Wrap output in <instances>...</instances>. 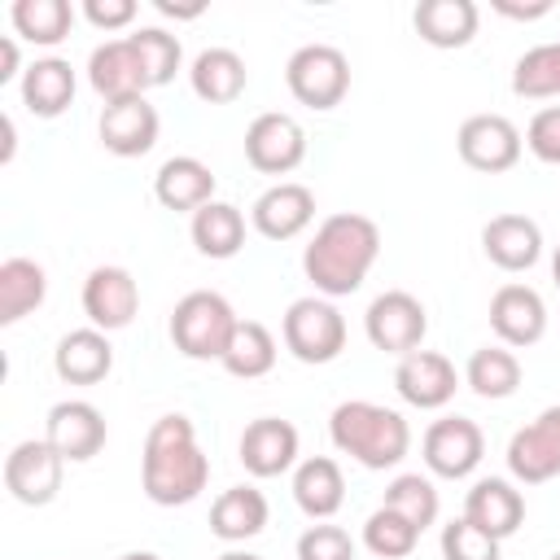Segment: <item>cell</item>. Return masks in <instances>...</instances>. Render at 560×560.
<instances>
[{
    "instance_id": "25",
    "label": "cell",
    "mask_w": 560,
    "mask_h": 560,
    "mask_svg": "<svg viewBox=\"0 0 560 560\" xmlns=\"http://www.w3.org/2000/svg\"><path fill=\"white\" fill-rule=\"evenodd\" d=\"M74 66L66 57H35L22 70V105L35 118H57L74 101Z\"/></svg>"
},
{
    "instance_id": "6",
    "label": "cell",
    "mask_w": 560,
    "mask_h": 560,
    "mask_svg": "<svg viewBox=\"0 0 560 560\" xmlns=\"http://www.w3.org/2000/svg\"><path fill=\"white\" fill-rule=\"evenodd\" d=\"M284 83H289L298 105L337 109L350 92V61L332 44H302L284 66Z\"/></svg>"
},
{
    "instance_id": "26",
    "label": "cell",
    "mask_w": 560,
    "mask_h": 560,
    "mask_svg": "<svg viewBox=\"0 0 560 560\" xmlns=\"http://www.w3.org/2000/svg\"><path fill=\"white\" fill-rule=\"evenodd\" d=\"M481 9L472 0H420L411 13V26L433 48H464L477 35Z\"/></svg>"
},
{
    "instance_id": "28",
    "label": "cell",
    "mask_w": 560,
    "mask_h": 560,
    "mask_svg": "<svg viewBox=\"0 0 560 560\" xmlns=\"http://www.w3.org/2000/svg\"><path fill=\"white\" fill-rule=\"evenodd\" d=\"M267 494L254 490V486H232L214 499L210 508V534L223 538V542H245V538H258L267 529Z\"/></svg>"
},
{
    "instance_id": "36",
    "label": "cell",
    "mask_w": 560,
    "mask_h": 560,
    "mask_svg": "<svg viewBox=\"0 0 560 560\" xmlns=\"http://www.w3.org/2000/svg\"><path fill=\"white\" fill-rule=\"evenodd\" d=\"M385 508H394L398 516H407L420 534L438 521L442 512V499H438V486L420 472H398L389 486H385Z\"/></svg>"
},
{
    "instance_id": "7",
    "label": "cell",
    "mask_w": 560,
    "mask_h": 560,
    "mask_svg": "<svg viewBox=\"0 0 560 560\" xmlns=\"http://www.w3.org/2000/svg\"><path fill=\"white\" fill-rule=\"evenodd\" d=\"M363 332L376 350L385 354H411L420 350L424 332H429V315H424V302L407 289H385L372 298L368 315H363Z\"/></svg>"
},
{
    "instance_id": "48",
    "label": "cell",
    "mask_w": 560,
    "mask_h": 560,
    "mask_svg": "<svg viewBox=\"0 0 560 560\" xmlns=\"http://www.w3.org/2000/svg\"><path fill=\"white\" fill-rule=\"evenodd\" d=\"M551 280H556V289H560V245H556V254H551Z\"/></svg>"
},
{
    "instance_id": "45",
    "label": "cell",
    "mask_w": 560,
    "mask_h": 560,
    "mask_svg": "<svg viewBox=\"0 0 560 560\" xmlns=\"http://www.w3.org/2000/svg\"><path fill=\"white\" fill-rule=\"evenodd\" d=\"M158 13L162 18H201L206 4H171V0H158Z\"/></svg>"
},
{
    "instance_id": "2",
    "label": "cell",
    "mask_w": 560,
    "mask_h": 560,
    "mask_svg": "<svg viewBox=\"0 0 560 560\" xmlns=\"http://www.w3.org/2000/svg\"><path fill=\"white\" fill-rule=\"evenodd\" d=\"M210 481V459L197 446L192 420L171 411L153 420L140 455V486L158 508H184L192 503Z\"/></svg>"
},
{
    "instance_id": "3",
    "label": "cell",
    "mask_w": 560,
    "mask_h": 560,
    "mask_svg": "<svg viewBox=\"0 0 560 560\" xmlns=\"http://www.w3.org/2000/svg\"><path fill=\"white\" fill-rule=\"evenodd\" d=\"M328 438L341 455H350L354 464H363L372 472L398 468L411 451V424L402 420V411L368 402V398L337 402L328 416Z\"/></svg>"
},
{
    "instance_id": "42",
    "label": "cell",
    "mask_w": 560,
    "mask_h": 560,
    "mask_svg": "<svg viewBox=\"0 0 560 560\" xmlns=\"http://www.w3.org/2000/svg\"><path fill=\"white\" fill-rule=\"evenodd\" d=\"M83 18L96 31H122L136 22V0H83Z\"/></svg>"
},
{
    "instance_id": "47",
    "label": "cell",
    "mask_w": 560,
    "mask_h": 560,
    "mask_svg": "<svg viewBox=\"0 0 560 560\" xmlns=\"http://www.w3.org/2000/svg\"><path fill=\"white\" fill-rule=\"evenodd\" d=\"M219 560H262V556H254V551H223Z\"/></svg>"
},
{
    "instance_id": "49",
    "label": "cell",
    "mask_w": 560,
    "mask_h": 560,
    "mask_svg": "<svg viewBox=\"0 0 560 560\" xmlns=\"http://www.w3.org/2000/svg\"><path fill=\"white\" fill-rule=\"evenodd\" d=\"M551 560H560V551H556V556H551Z\"/></svg>"
},
{
    "instance_id": "11",
    "label": "cell",
    "mask_w": 560,
    "mask_h": 560,
    "mask_svg": "<svg viewBox=\"0 0 560 560\" xmlns=\"http://www.w3.org/2000/svg\"><path fill=\"white\" fill-rule=\"evenodd\" d=\"M306 158V131L293 114L267 109L245 127V162L262 175H289Z\"/></svg>"
},
{
    "instance_id": "35",
    "label": "cell",
    "mask_w": 560,
    "mask_h": 560,
    "mask_svg": "<svg viewBox=\"0 0 560 560\" xmlns=\"http://www.w3.org/2000/svg\"><path fill=\"white\" fill-rule=\"evenodd\" d=\"M512 92L516 96H560V39L551 44H534L529 52L516 57L512 66Z\"/></svg>"
},
{
    "instance_id": "30",
    "label": "cell",
    "mask_w": 560,
    "mask_h": 560,
    "mask_svg": "<svg viewBox=\"0 0 560 560\" xmlns=\"http://www.w3.org/2000/svg\"><path fill=\"white\" fill-rule=\"evenodd\" d=\"M188 236L197 245V254L206 258H236L241 245H245V214L232 206V201H206L192 223H188Z\"/></svg>"
},
{
    "instance_id": "43",
    "label": "cell",
    "mask_w": 560,
    "mask_h": 560,
    "mask_svg": "<svg viewBox=\"0 0 560 560\" xmlns=\"http://www.w3.org/2000/svg\"><path fill=\"white\" fill-rule=\"evenodd\" d=\"M494 13H503V18H516V22H534V18H547V13H551V0H534V4L494 0Z\"/></svg>"
},
{
    "instance_id": "23",
    "label": "cell",
    "mask_w": 560,
    "mask_h": 560,
    "mask_svg": "<svg viewBox=\"0 0 560 560\" xmlns=\"http://www.w3.org/2000/svg\"><path fill=\"white\" fill-rule=\"evenodd\" d=\"M52 368H57V376H61L66 385H96V381H105L109 368H114L109 332H101V328H92V324L66 332V337L57 341V350H52Z\"/></svg>"
},
{
    "instance_id": "21",
    "label": "cell",
    "mask_w": 560,
    "mask_h": 560,
    "mask_svg": "<svg viewBox=\"0 0 560 560\" xmlns=\"http://www.w3.org/2000/svg\"><path fill=\"white\" fill-rule=\"evenodd\" d=\"M481 249L499 271H529L542 258V228L529 214H494L481 228Z\"/></svg>"
},
{
    "instance_id": "15",
    "label": "cell",
    "mask_w": 560,
    "mask_h": 560,
    "mask_svg": "<svg viewBox=\"0 0 560 560\" xmlns=\"http://www.w3.org/2000/svg\"><path fill=\"white\" fill-rule=\"evenodd\" d=\"M88 83H92L96 96H105V105H109V101L144 96V92L153 88L149 74H144L140 52H136V44H131V35L105 39L101 48H92V57H88Z\"/></svg>"
},
{
    "instance_id": "16",
    "label": "cell",
    "mask_w": 560,
    "mask_h": 560,
    "mask_svg": "<svg viewBox=\"0 0 560 560\" xmlns=\"http://www.w3.org/2000/svg\"><path fill=\"white\" fill-rule=\"evenodd\" d=\"M311 219H315V192L306 184H293V179L271 184L249 206V223L267 241H293V236H302L311 228Z\"/></svg>"
},
{
    "instance_id": "4",
    "label": "cell",
    "mask_w": 560,
    "mask_h": 560,
    "mask_svg": "<svg viewBox=\"0 0 560 560\" xmlns=\"http://www.w3.org/2000/svg\"><path fill=\"white\" fill-rule=\"evenodd\" d=\"M236 311L223 293L214 289H192L175 302L171 311V341L184 359H223L232 332H236Z\"/></svg>"
},
{
    "instance_id": "10",
    "label": "cell",
    "mask_w": 560,
    "mask_h": 560,
    "mask_svg": "<svg viewBox=\"0 0 560 560\" xmlns=\"http://www.w3.org/2000/svg\"><path fill=\"white\" fill-rule=\"evenodd\" d=\"M61 468L66 459L52 451L48 438H26L4 455V490L26 508H44L61 490Z\"/></svg>"
},
{
    "instance_id": "38",
    "label": "cell",
    "mask_w": 560,
    "mask_h": 560,
    "mask_svg": "<svg viewBox=\"0 0 560 560\" xmlns=\"http://www.w3.org/2000/svg\"><path fill=\"white\" fill-rule=\"evenodd\" d=\"M131 44H136V52H140V61H144L149 83H153V88H166V83L175 79L179 61H184L179 39H175L171 31H162V26H140V31H131Z\"/></svg>"
},
{
    "instance_id": "14",
    "label": "cell",
    "mask_w": 560,
    "mask_h": 560,
    "mask_svg": "<svg viewBox=\"0 0 560 560\" xmlns=\"http://www.w3.org/2000/svg\"><path fill=\"white\" fill-rule=\"evenodd\" d=\"M394 389H398L402 402H411V407H420V411H438V407H446V402L455 398L459 372H455V363H451L446 354H438V350H411V354H402L398 368H394Z\"/></svg>"
},
{
    "instance_id": "19",
    "label": "cell",
    "mask_w": 560,
    "mask_h": 560,
    "mask_svg": "<svg viewBox=\"0 0 560 560\" xmlns=\"http://www.w3.org/2000/svg\"><path fill=\"white\" fill-rule=\"evenodd\" d=\"M44 438L52 442V451L66 464H83L105 446V416L88 398H66V402H57L48 411Z\"/></svg>"
},
{
    "instance_id": "1",
    "label": "cell",
    "mask_w": 560,
    "mask_h": 560,
    "mask_svg": "<svg viewBox=\"0 0 560 560\" xmlns=\"http://www.w3.org/2000/svg\"><path fill=\"white\" fill-rule=\"evenodd\" d=\"M381 258V228L368 214H328L302 249V271L319 298H350Z\"/></svg>"
},
{
    "instance_id": "37",
    "label": "cell",
    "mask_w": 560,
    "mask_h": 560,
    "mask_svg": "<svg viewBox=\"0 0 560 560\" xmlns=\"http://www.w3.org/2000/svg\"><path fill=\"white\" fill-rule=\"evenodd\" d=\"M416 542H420V529L407 516H398L394 508H385V503L363 521V547L372 556H381V560H402V556L416 551Z\"/></svg>"
},
{
    "instance_id": "39",
    "label": "cell",
    "mask_w": 560,
    "mask_h": 560,
    "mask_svg": "<svg viewBox=\"0 0 560 560\" xmlns=\"http://www.w3.org/2000/svg\"><path fill=\"white\" fill-rule=\"evenodd\" d=\"M442 560H499V538L477 529L468 516L442 525Z\"/></svg>"
},
{
    "instance_id": "22",
    "label": "cell",
    "mask_w": 560,
    "mask_h": 560,
    "mask_svg": "<svg viewBox=\"0 0 560 560\" xmlns=\"http://www.w3.org/2000/svg\"><path fill=\"white\" fill-rule=\"evenodd\" d=\"M464 516L477 525V529H486L490 538H508V534H516L521 529V521H525V494L508 481V477H481V481H472V490L464 494Z\"/></svg>"
},
{
    "instance_id": "27",
    "label": "cell",
    "mask_w": 560,
    "mask_h": 560,
    "mask_svg": "<svg viewBox=\"0 0 560 560\" xmlns=\"http://www.w3.org/2000/svg\"><path fill=\"white\" fill-rule=\"evenodd\" d=\"M293 499L311 521H328L346 503V477L341 464L328 455H311L293 468Z\"/></svg>"
},
{
    "instance_id": "12",
    "label": "cell",
    "mask_w": 560,
    "mask_h": 560,
    "mask_svg": "<svg viewBox=\"0 0 560 560\" xmlns=\"http://www.w3.org/2000/svg\"><path fill=\"white\" fill-rule=\"evenodd\" d=\"M508 472L521 486H542L560 477V402L542 407L525 429L512 433L508 442Z\"/></svg>"
},
{
    "instance_id": "13",
    "label": "cell",
    "mask_w": 560,
    "mask_h": 560,
    "mask_svg": "<svg viewBox=\"0 0 560 560\" xmlns=\"http://www.w3.org/2000/svg\"><path fill=\"white\" fill-rule=\"evenodd\" d=\"M140 311V284L127 267H92L88 280H83V315L92 319V328L101 332H118L136 319Z\"/></svg>"
},
{
    "instance_id": "24",
    "label": "cell",
    "mask_w": 560,
    "mask_h": 560,
    "mask_svg": "<svg viewBox=\"0 0 560 560\" xmlns=\"http://www.w3.org/2000/svg\"><path fill=\"white\" fill-rule=\"evenodd\" d=\"M153 197L166 206V210H188L197 214L206 201H214V175L201 158L192 153H175L158 166L153 175Z\"/></svg>"
},
{
    "instance_id": "9",
    "label": "cell",
    "mask_w": 560,
    "mask_h": 560,
    "mask_svg": "<svg viewBox=\"0 0 560 560\" xmlns=\"http://www.w3.org/2000/svg\"><path fill=\"white\" fill-rule=\"evenodd\" d=\"M420 451H424V468H429L433 477L459 481V477H468V472L481 464V455H486V433H481V424L468 420V416H442V420H433V424L424 429Z\"/></svg>"
},
{
    "instance_id": "17",
    "label": "cell",
    "mask_w": 560,
    "mask_h": 560,
    "mask_svg": "<svg viewBox=\"0 0 560 560\" xmlns=\"http://www.w3.org/2000/svg\"><path fill=\"white\" fill-rule=\"evenodd\" d=\"M490 328H494L499 346H508V350H525V346L542 341V332H547V306H542L538 289L516 284V280L503 284V289H494V298H490Z\"/></svg>"
},
{
    "instance_id": "41",
    "label": "cell",
    "mask_w": 560,
    "mask_h": 560,
    "mask_svg": "<svg viewBox=\"0 0 560 560\" xmlns=\"http://www.w3.org/2000/svg\"><path fill=\"white\" fill-rule=\"evenodd\" d=\"M525 149H529L538 162L560 166V105H547V109H538V114L529 118V127H525Z\"/></svg>"
},
{
    "instance_id": "46",
    "label": "cell",
    "mask_w": 560,
    "mask_h": 560,
    "mask_svg": "<svg viewBox=\"0 0 560 560\" xmlns=\"http://www.w3.org/2000/svg\"><path fill=\"white\" fill-rule=\"evenodd\" d=\"M118 560H162L158 551H127V556H118Z\"/></svg>"
},
{
    "instance_id": "20",
    "label": "cell",
    "mask_w": 560,
    "mask_h": 560,
    "mask_svg": "<svg viewBox=\"0 0 560 560\" xmlns=\"http://www.w3.org/2000/svg\"><path fill=\"white\" fill-rule=\"evenodd\" d=\"M236 451L249 477H280L298 464V429L280 416H258L245 424Z\"/></svg>"
},
{
    "instance_id": "18",
    "label": "cell",
    "mask_w": 560,
    "mask_h": 560,
    "mask_svg": "<svg viewBox=\"0 0 560 560\" xmlns=\"http://www.w3.org/2000/svg\"><path fill=\"white\" fill-rule=\"evenodd\" d=\"M101 144L114 153V158H144L153 144H158V131H162V118L158 109L149 105V96H131V101H109L101 109Z\"/></svg>"
},
{
    "instance_id": "44",
    "label": "cell",
    "mask_w": 560,
    "mask_h": 560,
    "mask_svg": "<svg viewBox=\"0 0 560 560\" xmlns=\"http://www.w3.org/2000/svg\"><path fill=\"white\" fill-rule=\"evenodd\" d=\"M18 66H22V52H18V39H9V35H4V39H0V83H9V79H18V74H22Z\"/></svg>"
},
{
    "instance_id": "31",
    "label": "cell",
    "mask_w": 560,
    "mask_h": 560,
    "mask_svg": "<svg viewBox=\"0 0 560 560\" xmlns=\"http://www.w3.org/2000/svg\"><path fill=\"white\" fill-rule=\"evenodd\" d=\"M48 293V276L35 258H4L0 262V324H18L31 315Z\"/></svg>"
},
{
    "instance_id": "29",
    "label": "cell",
    "mask_w": 560,
    "mask_h": 560,
    "mask_svg": "<svg viewBox=\"0 0 560 560\" xmlns=\"http://www.w3.org/2000/svg\"><path fill=\"white\" fill-rule=\"evenodd\" d=\"M188 83L206 105H228L245 92L249 70H245L241 52H232V48H201L188 66Z\"/></svg>"
},
{
    "instance_id": "33",
    "label": "cell",
    "mask_w": 560,
    "mask_h": 560,
    "mask_svg": "<svg viewBox=\"0 0 560 560\" xmlns=\"http://www.w3.org/2000/svg\"><path fill=\"white\" fill-rule=\"evenodd\" d=\"M464 385L477 394V398H512L516 385H521V359L508 350V346H481L468 354V368H464Z\"/></svg>"
},
{
    "instance_id": "5",
    "label": "cell",
    "mask_w": 560,
    "mask_h": 560,
    "mask_svg": "<svg viewBox=\"0 0 560 560\" xmlns=\"http://www.w3.org/2000/svg\"><path fill=\"white\" fill-rule=\"evenodd\" d=\"M280 337L298 363H332L346 350V319L332 306V298L311 293V298L289 302L280 319Z\"/></svg>"
},
{
    "instance_id": "34",
    "label": "cell",
    "mask_w": 560,
    "mask_h": 560,
    "mask_svg": "<svg viewBox=\"0 0 560 560\" xmlns=\"http://www.w3.org/2000/svg\"><path fill=\"white\" fill-rule=\"evenodd\" d=\"M9 18H13V31H18L22 39L44 44V48L61 44V39L70 35V26H74L70 0H18V4L9 9Z\"/></svg>"
},
{
    "instance_id": "8",
    "label": "cell",
    "mask_w": 560,
    "mask_h": 560,
    "mask_svg": "<svg viewBox=\"0 0 560 560\" xmlns=\"http://www.w3.org/2000/svg\"><path fill=\"white\" fill-rule=\"evenodd\" d=\"M455 149H459L464 166H472V171H481V175H499V171H512V166L521 162L525 136H521L516 122L503 118V114H472V118L459 122Z\"/></svg>"
},
{
    "instance_id": "40",
    "label": "cell",
    "mask_w": 560,
    "mask_h": 560,
    "mask_svg": "<svg viewBox=\"0 0 560 560\" xmlns=\"http://www.w3.org/2000/svg\"><path fill=\"white\" fill-rule=\"evenodd\" d=\"M298 560H354V538L341 525H311L298 538Z\"/></svg>"
},
{
    "instance_id": "32",
    "label": "cell",
    "mask_w": 560,
    "mask_h": 560,
    "mask_svg": "<svg viewBox=\"0 0 560 560\" xmlns=\"http://www.w3.org/2000/svg\"><path fill=\"white\" fill-rule=\"evenodd\" d=\"M276 354H280V350H276L271 328L258 324V319H241L219 363H223L232 376H241V381H258V376H267V372L276 368Z\"/></svg>"
}]
</instances>
